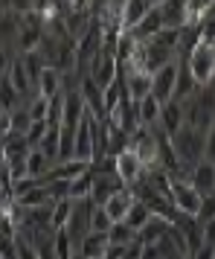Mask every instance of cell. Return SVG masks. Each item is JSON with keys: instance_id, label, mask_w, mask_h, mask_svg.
<instances>
[{"instance_id": "obj_33", "label": "cell", "mask_w": 215, "mask_h": 259, "mask_svg": "<svg viewBox=\"0 0 215 259\" xmlns=\"http://www.w3.org/2000/svg\"><path fill=\"white\" fill-rule=\"evenodd\" d=\"M212 198H215V192H212Z\"/></svg>"}, {"instance_id": "obj_6", "label": "cell", "mask_w": 215, "mask_h": 259, "mask_svg": "<svg viewBox=\"0 0 215 259\" xmlns=\"http://www.w3.org/2000/svg\"><path fill=\"white\" fill-rule=\"evenodd\" d=\"M76 88H79L84 105H87V114H93L96 119H105V94L99 91V84H96L90 76H82Z\"/></svg>"}, {"instance_id": "obj_29", "label": "cell", "mask_w": 215, "mask_h": 259, "mask_svg": "<svg viewBox=\"0 0 215 259\" xmlns=\"http://www.w3.org/2000/svg\"><path fill=\"white\" fill-rule=\"evenodd\" d=\"M201 242L203 245H209V247H215V219L201 224Z\"/></svg>"}, {"instance_id": "obj_12", "label": "cell", "mask_w": 215, "mask_h": 259, "mask_svg": "<svg viewBox=\"0 0 215 259\" xmlns=\"http://www.w3.org/2000/svg\"><path fill=\"white\" fill-rule=\"evenodd\" d=\"M64 94V73L59 67H44L41 79L35 84V96H44V99H56V96Z\"/></svg>"}, {"instance_id": "obj_7", "label": "cell", "mask_w": 215, "mask_h": 259, "mask_svg": "<svg viewBox=\"0 0 215 259\" xmlns=\"http://www.w3.org/2000/svg\"><path fill=\"white\" fill-rule=\"evenodd\" d=\"M175 59H178V53L160 47L157 41H145L143 44V64H145V73L148 76H154L157 70H163L169 61H175Z\"/></svg>"}, {"instance_id": "obj_32", "label": "cell", "mask_w": 215, "mask_h": 259, "mask_svg": "<svg viewBox=\"0 0 215 259\" xmlns=\"http://www.w3.org/2000/svg\"><path fill=\"white\" fill-rule=\"evenodd\" d=\"M9 15V0H0V21Z\"/></svg>"}, {"instance_id": "obj_27", "label": "cell", "mask_w": 215, "mask_h": 259, "mask_svg": "<svg viewBox=\"0 0 215 259\" xmlns=\"http://www.w3.org/2000/svg\"><path fill=\"white\" fill-rule=\"evenodd\" d=\"M111 227H114L111 215H107L102 207H93V215H90V233H111Z\"/></svg>"}, {"instance_id": "obj_8", "label": "cell", "mask_w": 215, "mask_h": 259, "mask_svg": "<svg viewBox=\"0 0 215 259\" xmlns=\"http://www.w3.org/2000/svg\"><path fill=\"white\" fill-rule=\"evenodd\" d=\"M90 79H93V82L99 84V91L105 94L107 88L120 79V64H117V59H114V56H107V53H102L99 61L93 64V70H90Z\"/></svg>"}, {"instance_id": "obj_3", "label": "cell", "mask_w": 215, "mask_h": 259, "mask_svg": "<svg viewBox=\"0 0 215 259\" xmlns=\"http://www.w3.org/2000/svg\"><path fill=\"white\" fill-rule=\"evenodd\" d=\"M87 117V105H84L82 94H79V88H70V91H64V108H61V128L64 131H79V125L84 122Z\"/></svg>"}, {"instance_id": "obj_23", "label": "cell", "mask_w": 215, "mask_h": 259, "mask_svg": "<svg viewBox=\"0 0 215 259\" xmlns=\"http://www.w3.org/2000/svg\"><path fill=\"white\" fill-rule=\"evenodd\" d=\"M70 215H73V201H56L52 204V233H59L64 230L67 224H70Z\"/></svg>"}, {"instance_id": "obj_28", "label": "cell", "mask_w": 215, "mask_h": 259, "mask_svg": "<svg viewBox=\"0 0 215 259\" xmlns=\"http://www.w3.org/2000/svg\"><path fill=\"white\" fill-rule=\"evenodd\" d=\"M198 29H201L203 44H215V3H212V9H209V15H206V21H203Z\"/></svg>"}, {"instance_id": "obj_24", "label": "cell", "mask_w": 215, "mask_h": 259, "mask_svg": "<svg viewBox=\"0 0 215 259\" xmlns=\"http://www.w3.org/2000/svg\"><path fill=\"white\" fill-rule=\"evenodd\" d=\"M90 189H93V169L87 172V175L76 178V181H70V201H84L90 198Z\"/></svg>"}, {"instance_id": "obj_18", "label": "cell", "mask_w": 215, "mask_h": 259, "mask_svg": "<svg viewBox=\"0 0 215 259\" xmlns=\"http://www.w3.org/2000/svg\"><path fill=\"white\" fill-rule=\"evenodd\" d=\"M137 122H140V128H154L160 125V114H163V105L157 102L154 96H145L143 102H137Z\"/></svg>"}, {"instance_id": "obj_26", "label": "cell", "mask_w": 215, "mask_h": 259, "mask_svg": "<svg viewBox=\"0 0 215 259\" xmlns=\"http://www.w3.org/2000/svg\"><path fill=\"white\" fill-rule=\"evenodd\" d=\"M49 134V122H32L29 128H26V143H29V149H41V143H44V137Z\"/></svg>"}, {"instance_id": "obj_22", "label": "cell", "mask_w": 215, "mask_h": 259, "mask_svg": "<svg viewBox=\"0 0 215 259\" xmlns=\"http://www.w3.org/2000/svg\"><path fill=\"white\" fill-rule=\"evenodd\" d=\"M49 169H52V163L47 160V154L41 152V149H32V152H29V157H26V178H35V181H41Z\"/></svg>"}, {"instance_id": "obj_1", "label": "cell", "mask_w": 215, "mask_h": 259, "mask_svg": "<svg viewBox=\"0 0 215 259\" xmlns=\"http://www.w3.org/2000/svg\"><path fill=\"white\" fill-rule=\"evenodd\" d=\"M186 64H189V73L198 88H212L215 84V47L212 44H198L186 56Z\"/></svg>"}, {"instance_id": "obj_17", "label": "cell", "mask_w": 215, "mask_h": 259, "mask_svg": "<svg viewBox=\"0 0 215 259\" xmlns=\"http://www.w3.org/2000/svg\"><path fill=\"white\" fill-rule=\"evenodd\" d=\"M111 250V239L107 233H87L79 242V256L82 259H105Z\"/></svg>"}, {"instance_id": "obj_4", "label": "cell", "mask_w": 215, "mask_h": 259, "mask_svg": "<svg viewBox=\"0 0 215 259\" xmlns=\"http://www.w3.org/2000/svg\"><path fill=\"white\" fill-rule=\"evenodd\" d=\"M178 59L169 61L163 70H157L154 76H151V96H154L160 105H166V102H172L175 99V88H178Z\"/></svg>"}, {"instance_id": "obj_15", "label": "cell", "mask_w": 215, "mask_h": 259, "mask_svg": "<svg viewBox=\"0 0 215 259\" xmlns=\"http://www.w3.org/2000/svg\"><path fill=\"white\" fill-rule=\"evenodd\" d=\"M154 0H125V9H122V32H134L137 26L143 24V18L151 12Z\"/></svg>"}, {"instance_id": "obj_13", "label": "cell", "mask_w": 215, "mask_h": 259, "mask_svg": "<svg viewBox=\"0 0 215 259\" xmlns=\"http://www.w3.org/2000/svg\"><path fill=\"white\" fill-rule=\"evenodd\" d=\"M186 125V108H183V102H166L163 105V114H160V128H163V134L166 137H175L180 128Z\"/></svg>"}, {"instance_id": "obj_10", "label": "cell", "mask_w": 215, "mask_h": 259, "mask_svg": "<svg viewBox=\"0 0 215 259\" xmlns=\"http://www.w3.org/2000/svg\"><path fill=\"white\" fill-rule=\"evenodd\" d=\"M137 204V195H134V189H120L117 195H111V198L102 204V210L111 215V222H125V215L131 212V207Z\"/></svg>"}, {"instance_id": "obj_21", "label": "cell", "mask_w": 215, "mask_h": 259, "mask_svg": "<svg viewBox=\"0 0 215 259\" xmlns=\"http://www.w3.org/2000/svg\"><path fill=\"white\" fill-rule=\"evenodd\" d=\"M151 219H154V215H151V210L145 207L143 201H137V204L131 207V212L125 215V224H128V227H131V230H134L137 236H140V233L145 230V227L151 224Z\"/></svg>"}, {"instance_id": "obj_20", "label": "cell", "mask_w": 215, "mask_h": 259, "mask_svg": "<svg viewBox=\"0 0 215 259\" xmlns=\"http://www.w3.org/2000/svg\"><path fill=\"white\" fill-rule=\"evenodd\" d=\"M107 239H111V247H134V245H140V236L134 233L125 222L114 224L111 233H107Z\"/></svg>"}, {"instance_id": "obj_19", "label": "cell", "mask_w": 215, "mask_h": 259, "mask_svg": "<svg viewBox=\"0 0 215 259\" xmlns=\"http://www.w3.org/2000/svg\"><path fill=\"white\" fill-rule=\"evenodd\" d=\"M15 204L21 207V210H41V207H47V204H52V198H49L47 187L41 184V187H32L26 189V192H21V195H15Z\"/></svg>"}, {"instance_id": "obj_9", "label": "cell", "mask_w": 215, "mask_h": 259, "mask_svg": "<svg viewBox=\"0 0 215 259\" xmlns=\"http://www.w3.org/2000/svg\"><path fill=\"white\" fill-rule=\"evenodd\" d=\"M122 84H125V96L131 99L134 105L143 102L145 96H151V76L143 70H134V73H120Z\"/></svg>"}, {"instance_id": "obj_2", "label": "cell", "mask_w": 215, "mask_h": 259, "mask_svg": "<svg viewBox=\"0 0 215 259\" xmlns=\"http://www.w3.org/2000/svg\"><path fill=\"white\" fill-rule=\"evenodd\" d=\"M172 207L186 219H201L203 195L192 187L189 181H172Z\"/></svg>"}, {"instance_id": "obj_31", "label": "cell", "mask_w": 215, "mask_h": 259, "mask_svg": "<svg viewBox=\"0 0 215 259\" xmlns=\"http://www.w3.org/2000/svg\"><path fill=\"white\" fill-rule=\"evenodd\" d=\"M189 259H215V247H209V245H201L195 253H192Z\"/></svg>"}, {"instance_id": "obj_14", "label": "cell", "mask_w": 215, "mask_h": 259, "mask_svg": "<svg viewBox=\"0 0 215 259\" xmlns=\"http://www.w3.org/2000/svg\"><path fill=\"white\" fill-rule=\"evenodd\" d=\"M163 9V29H186L189 18H186V3L183 0H160Z\"/></svg>"}, {"instance_id": "obj_30", "label": "cell", "mask_w": 215, "mask_h": 259, "mask_svg": "<svg viewBox=\"0 0 215 259\" xmlns=\"http://www.w3.org/2000/svg\"><path fill=\"white\" fill-rule=\"evenodd\" d=\"M203 157L209 163H215V122L209 125V134H206V152H203Z\"/></svg>"}, {"instance_id": "obj_25", "label": "cell", "mask_w": 215, "mask_h": 259, "mask_svg": "<svg viewBox=\"0 0 215 259\" xmlns=\"http://www.w3.org/2000/svg\"><path fill=\"white\" fill-rule=\"evenodd\" d=\"M49 102H52V99H44V96H32V99L26 102L29 119H32V122H47V119H49Z\"/></svg>"}, {"instance_id": "obj_16", "label": "cell", "mask_w": 215, "mask_h": 259, "mask_svg": "<svg viewBox=\"0 0 215 259\" xmlns=\"http://www.w3.org/2000/svg\"><path fill=\"white\" fill-rule=\"evenodd\" d=\"M160 32H163V9H160V3H154L151 12L143 18V24L137 26L134 32H128V35H134L140 44H145V41H151V38L160 35Z\"/></svg>"}, {"instance_id": "obj_11", "label": "cell", "mask_w": 215, "mask_h": 259, "mask_svg": "<svg viewBox=\"0 0 215 259\" xmlns=\"http://www.w3.org/2000/svg\"><path fill=\"white\" fill-rule=\"evenodd\" d=\"M189 184L201 192L203 198H209V195L215 192V163H209L206 157H203V160H198V163L192 166Z\"/></svg>"}, {"instance_id": "obj_5", "label": "cell", "mask_w": 215, "mask_h": 259, "mask_svg": "<svg viewBox=\"0 0 215 259\" xmlns=\"http://www.w3.org/2000/svg\"><path fill=\"white\" fill-rule=\"evenodd\" d=\"M117 178L122 181V187L134 189L145 178V163L140 160V154L134 149H125L122 154H117Z\"/></svg>"}]
</instances>
